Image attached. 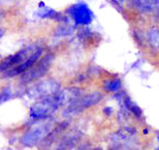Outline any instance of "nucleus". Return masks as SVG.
Returning <instances> with one entry per match:
<instances>
[{"label":"nucleus","mask_w":159,"mask_h":150,"mask_svg":"<svg viewBox=\"0 0 159 150\" xmlns=\"http://www.w3.org/2000/svg\"><path fill=\"white\" fill-rule=\"evenodd\" d=\"M65 99L66 96L61 92H56L54 94L48 95L43 100L39 101V102L30 106V110H29L30 118L34 120H42L48 118L59 106L62 105V103L65 102Z\"/></svg>","instance_id":"f257e3e1"},{"label":"nucleus","mask_w":159,"mask_h":150,"mask_svg":"<svg viewBox=\"0 0 159 150\" xmlns=\"http://www.w3.org/2000/svg\"><path fill=\"white\" fill-rule=\"evenodd\" d=\"M104 98V94L102 92L99 91H95L91 93V94H88L85 96H83L82 98L77 99L74 102L71 103V105L66 110V112H64V115H74V114L80 113L83 110L89 109V107H93L95 105H97L103 100Z\"/></svg>","instance_id":"f03ea898"},{"label":"nucleus","mask_w":159,"mask_h":150,"mask_svg":"<svg viewBox=\"0 0 159 150\" xmlns=\"http://www.w3.org/2000/svg\"><path fill=\"white\" fill-rule=\"evenodd\" d=\"M67 13L74 21L75 25L79 26H86L91 24L94 18V15L89 7L85 3H81V2L71 5L67 10Z\"/></svg>","instance_id":"7ed1b4c3"},{"label":"nucleus","mask_w":159,"mask_h":150,"mask_svg":"<svg viewBox=\"0 0 159 150\" xmlns=\"http://www.w3.org/2000/svg\"><path fill=\"white\" fill-rule=\"evenodd\" d=\"M51 130V126L49 124H42L39 126H35L31 128L30 130L27 131L21 139V142L25 146H34L35 144L43 141V139L47 134H49Z\"/></svg>","instance_id":"20e7f679"},{"label":"nucleus","mask_w":159,"mask_h":150,"mask_svg":"<svg viewBox=\"0 0 159 150\" xmlns=\"http://www.w3.org/2000/svg\"><path fill=\"white\" fill-rule=\"evenodd\" d=\"M52 58H53L52 54L47 55L46 58L42 59V61L39 63L38 66H34L27 72H25V74H24V82H31V80L38 79L41 76H43L47 72L48 69H49Z\"/></svg>","instance_id":"39448f33"},{"label":"nucleus","mask_w":159,"mask_h":150,"mask_svg":"<svg viewBox=\"0 0 159 150\" xmlns=\"http://www.w3.org/2000/svg\"><path fill=\"white\" fill-rule=\"evenodd\" d=\"M42 53H43V49H42V48H40V49H37L24 63H22V64L19 65L16 68L7 70L4 73L5 74L4 76L13 77V76H16V75L22 74V73H24V72H27L29 69H31L32 67H34L35 63L38 62V59L41 58Z\"/></svg>","instance_id":"423d86ee"},{"label":"nucleus","mask_w":159,"mask_h":150,"mask_svg":"<svg viewBox=\"0 0 159 150\" xmlns=\"http://www.w3.org/2000/svg\"><path fill=\"white\" fill-rule=\"evenodd\" d=\"M28 52H29V49L26 48V49H23L21 51L17 52L16 54H14L13 56L11 58L7 59L5 61H3L0 64V71H3L5 69H10L14 66H19L21 65L22 63H24L27 59L28 58Z\"/></svg>","instance_id":"0eeeda50"},{"label":"nucleus","mask_w":159,"mask_h":150,"mask_svg":"<svg viewBox=\"0 0 159 150\" xmlns=\"http://www.w3.org/2000/svg\"><path fill=\"white\" fill-rule=\"evenodd\" d=\"M145 43L152 51H159V26H152L145 34Z\"/></svg>","instance_id":"6e6552de"},{"label":"nucleus","mask_w":159,"mask_h":150,"mask_svg":"<svg viewBox=\"0 0 159 150\" xmlns=\"http://www.w3.org/2000/svg\"><path fill=\"white\" fill-rule=\"evenodd\" d=\"M102 91L104 93H116L123 88L122 79L118 76L107 77L102 82Z\"/></svg>","instance_id":"1a4fd4ad"},{"label":"nucleus","mask_w":159,"mask_h":150,"mask_svg":"<svg viewBox=\"0 0 159 150\" xmlns=\"http://www.w3.org/2000/svg\"><path fill=\"white\" fill-rule=\"evenodd\" d=\"M123 104H124L125 109L127 110L128 112L134 117V118L139 120V121L143 118V114L142 109H140L135 102H133V100H132L128 95L125 96L124 100H123Z\"/></svg>","instance_id":"9d476101"},{"label":"nucleus","mask_w":159,"mask_h":150,"mask_svg":"<svg viewBox=\"0 0 159 150\" xmlns=\"http://www.w3.org/2000/svg\"><path fill=\"white\" fill-rule=\"evenodd\" d=\"M79 139H80V134H71V136L67 137L61 143V145H59V149L65 150V149L73 148V147L78 143Z\"/></svg>","instance_id":"9b49d317"},{"label":"nucleus","mask_w":159,"mask_h":150,"mask_svg":"<svg viewBox=\"0 0 159 150\" xmlns=\"http://www.w3.org/2000/svg\"><path fill=\"white\" fill-rule=\"evenodd\" d=\"M11 97V91L10 90V88H5L3 91L0 92V104L7 101Z\"/></svg>","instance_id":"f8f14e48"},{"label":"nucleus","mask_w":159,"mask_h":150,"mask_svg":"<svg viewBox=\"0 0 159 150\" xmlns=\"http://www.w3.org/2000/svg\"><path fill=\"white\" fill-rule=\"evenodd\" d=\"M103 112L106 116H111L112 113H113V110L111 109V107H105Z\"/></svg>","instance_id":"ddd939ff"},{"label":"nucleus","mask_w":159,"mask_h":150,"mask_svg":"<svg viewBox=\"0 0 159 150\" xmlns=\"http://www.w3.org/2000/svg\"><path fill=\"white\" fill-rule=\"evenodd\" d=\"M157 140H158V142H159V133L157 134Z\"/></svg>","instance_id":"4468645a"},{"label":"nucleus","mask_w":159,"mask_h":150,"mask_svg":"<svg viewBox=\"0 0 159 150\" xmlns=\"http://www.w3.org/2000/svg\"><path fill=\"white\" fill-rule=\"evenodd\" d=\"M1 35H2V31H0V37H1Z\"/></svg>","instance_id":"2eb2a0df"}]
</instances>
